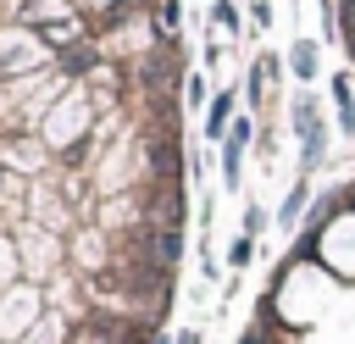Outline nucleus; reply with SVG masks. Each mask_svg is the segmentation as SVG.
I'll list each match as a JSON object with an SVG mask.
<instances>
[{"mask_svg":"<svg viewBox=\"0 0 355 344\" xmlns=\"http://www.w3.org/2000/svg\"><path fill=\"white\" fill-rule=\"evenodd\" d=\"M94 122V100H89V89H78V83H67V94L44 111V122L33 128L55 155H67V150H78L83 144V128Z\"/></svg>","mask_w":355,"mask_h":344,"instance_id":"f257e3e1","label":"nucleus"},{"mask_svg":"<svg viewBox=\"0 0 355 344\" xmlns=\"http://www.w3.org/2000/svg\"><path fill=\"white\" fill-rule=\"evenodd\" d=\"M17 255H22V277L28 283H39L50 266H55V255H61V244L50 239V233H39V227H17Z\"/></svg>","mask_w":355,"mask_h":344,"instance_id":"f03ea898","label":"nucleus"},{"mask_svg":"<svg viewBox=\"0 0 355 344\" xmlns=\"http://www.w3.org/2000/svg\"><path fill=\"white\" fill-rule=\"evenodd\" d=\"M277 72H283V61H277V55H261V61L250 67V100H266L272 83H277Z\"/></svg>","mask_w":355,"mask_h":344,"instance_id":"7ed1b4c3","label":"nucleus"},{"mask_svg":"<svg viewBox=\"0 0 355 344\" xmlns=\"http://www.w3.org/2000/svg\"><path fill=\"white\" fill-rule=\"evenodd\" d=\"M205 133H211V139H227V133H233V94H227V89L211 100V111H205Z\"/></svg>","mask_w":355,"mask_h":344,"instance_id":"20e7f679","label":"nucleus"},{"mask_svg":"<svg viewBox=\"0 0 355 344\" xmlns=\"http://www.w3.org/2000/svg\"><path fill=\"white\" fill-rule=\"evenodd\" d=\"M22 283V255H17V239L0 233V294H11Z\"/></svg>","mask_w":355,"mask_h":344,"instance_id":"39448f33","label":"nucleus"},{"mask_svg":"<svg viewBox=\"0 0 355 344\" xmlns=\"http://www.w3.org/2000/svg\"><path fill=\"white\" fill-rule=\"evenodd\" d=\"M300 150H305V172H311V166L322 161V150H327V128H322V122H311V128L300 133Z\"/></svg>","mask_w":355,"mask_h":344,"instance_id":"423d86ee","label":"nucleus"},{"mask_svg":"<svg viewBox=\"0 0 355 344\" xmlns=\"http://www.w3.org/2000/svg\"><path fill=\"white\" fill-rule=\"evenodd\" d=\"M288 67H294V78H305V83H311V72H316V44H311V39H300V44L288 50Z\"/></svg>","mask_w":355,"mask_h":344,"instance_id":"0eeeda50","label":"nucleus"},{"mask_svg":"<svg viewBox=\"0 0 355 344\" xmlns=\"http://www.w3.org/2000/svg\"><path fill=\"white\" fill-rule=\"evenodd\" d=\"M333 100H338V122L355 133V100H349V78H344V72L333 78Z\"/></svg>","mask_w":355,"mask_h":344,"instance_id":"6e6552de","label":"nucleus"},{"mask_svg":"<svg viewBox=\"0 0 355 344\" xmlns=\"http://www.w3.org/2000/svg\"><path fill=\"white\" fill-rule=\"evenodd\" d=\"M178 22H183V0H155V28L172 33Z\"/></svg>","mask_w":355,"mask_h":344,"instance_id":"1a4fd4ad","label":"nucleus"},{"mask_svg":"<svg viewBox=\"0 0 355 344\" xmlns=\"http://www.w3.org/2000/svg\"><path fill=\"white\" fill-rule=\"evenodd\" d=\"M55 338H72V327H61V322H39L22 344H55Z\"/></svg>","mask_w":355,"mask_h":344,"instance_id":"9d476101","label":"nucleus"},{"mask_svg":"<svg viewBox=\"0 0 355 344\" xmlns=\"http://www.w3.org/2000/svg\"><path fill=\"white\" fill-rule=\"evenodd\" d=\"M211 22H216L222 33H239V11H233L227 0H216V6H211Z\"/></svg>","mask_w":355,"mask_h":344,"instance_id":"9b49d317","label":"nucleus"},{"mask_svg":"<svg viewBox=\"0 0 355 344\" xmlns=\"http://www.w3.org/2000/svg\"><path fill=\"white\" fill-rule=\"evenodd\" d=\"M300 205H305V183H294V189H288V200H283V222H294V216H300Z\"/></svg>","mask_w":355,"mask_h":344,"instance_id":"f8f14e48","label":"nucleus"},{"mask_svg":"<svg viewBox=\"0 0 355 344\" xmlns=\"http://www.w3.org/2000/svg\"><path fill=\"white\" fill-rule=\"evenodd\" d=\"M227 261H233V266H244V261H250V239H239V244L227 250Z\"/></svg>","mask_w":355,"mask_h":344,"instance_id":"ddd939ff","label":"nucleus"},{"mask_svg":"<svg viewBox=\"0 0 355 344\" xmlns=\"http://www.w3.org/2000/svg\"><path fill=\"white\" fill-rule=\"evenodd\" d=\"M250 11H255V22H261V28L272 22V0H250Z\"/></svg>","mask_w":355,"mask_h":344,"instance_id":"4468645a","label":"nucleus"},{"mask_svg":"<svg viewBox=\"0 0 355 344\" xmlns=\"http://www.w3.org/2000/svg\"><path fill=\"white\" fill-rule=\"evenodd\" d=\"M178 344H200V333H194V327H183V333H178Z\"/></svg>","mask_w":355,"mask_h":344,"instance_id":"2eb2a0df","label":"nucleus"}]
</instances>
